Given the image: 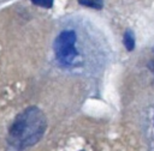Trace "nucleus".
<instances>
[{
	"instance_id": "4",
	"label": "nucleus",
	"mask_w": 154,
	"mask_h": 151,
	"mask_svg": "<svg viewBox=\"0 0 154 151\" xmlns=\"http://www.w3.org/2000/svg\"><path fill=\"white\" fill-rule=\"evenodd\" d=\"M78 2L81 5H84L91 8H101L103 5L102 0H78Z\"/></svg>"
},
{
	"instance_id": "3",
	"label": "nucleus",
	"mask_w": 154,
	"mask_h": 151,
	"mask_svg": "<svg viewBox=\"0 0 154 151\" xmlns=\"http://www.w3.org/2000/svg\"><path fill=\"white\" fill-rule=\"evenodd\" d=\"M124 46L128 50H132L135 48V37L131 30H128L124 34Z\"/></svg>"
},
{
	"instance_id": "2",
	"label": "nucleus",
	"mask_w": 154,
	"mask_h": 151,
	"mask_svg": "<svg viewBox=\"0 0 154 151\" xmlns=\"http://www.w3.org/2000/svg\"><path fill=\"white\" fill-rule=\"evenodd\" d=\"M76 34L72 30H65L59 34L54 41V52L57 60L63 65H70L78 55L76 48Z\"/></svg>"
},
{
	"instance_id": "5",
	"label": "nucleus",
	"mask_w": 154,
	"mask_h": 151,
	"mask_svg": "<svg viewBox=\"0 0 154 151\" xmlns=\"http://www.w3.org/2000/svg\"><path fill=\"white\" fill-rule=\"evenodd\" d=\"M35 5L45 7V8H51L53 5V0H31Z\"/></svg>"
},
{
	"instance_id": "6",
	"label": "nucleus",
	"mask_w": 154,
	"mask_h": 151,
	"mask_svg": "<svg viewBox=\"0 0 154 151\" xmlns=\"http://www.w3.org/2000/svg\"><path fill=\"white\" fill-rule=\"evenodd\" d=\"M148 67H149V70L153 72V74H154V58L149 61V64H148Z\"/></svg>"
},
{
	"instance_id": "1",
	"label": "nucleus",
	"mask_w": 154,
	"mask_h": 151,
	"mask_svg": "<svg viewBox=\"0 0 154 151\" xmlns=\"http://www.w3.org/2000/svg\"><path fill=\"white\" fill-rule=\"evenodd\" d=\"M47 119L43 111L37 107H28L13 120L7 140L17 150H24L35 145L45 134Z\"/></svg>"
}]
</instances>
